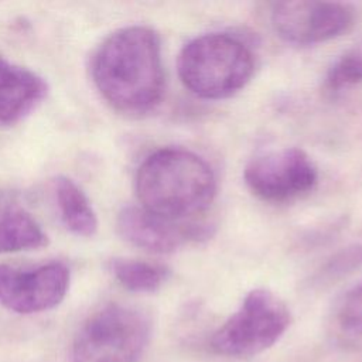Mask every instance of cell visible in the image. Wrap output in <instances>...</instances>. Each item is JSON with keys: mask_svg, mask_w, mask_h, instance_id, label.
I'll use <instances>...</instances> for the list:
<instances>
[{"mask_svg": "<svg viewBox=\"0 0 362 362\" xmlns=\"http://www.w3.org/2000/svg\"><path fill=\"white\" fill-rule=\"evenodd\" d=\"M55 201L64 225L74 235L89 238L96 233V214L85 192L68 177L55 180Z\"/></svg>", "mask_w": 362, "mask_h": 362, "instance_id": "7c38bea8", "label": "cell"}, {"mask_svg": "<svg viewBox=\"0 0 362 362\" xmlns=\"http://www.w3.org/2000/svg\"><path fill=\"white\" fill-rule=\"evenodd\" d=\"M337 321L345 334L362 337V281L352 287L342 298Z\"/></svg>", "mask_w": 362, "mask_h": 362, "instance_id": "9a60e30c", "label": "cell"}, {"mask_svg": "<svg viewBox=\"0 0 362 362\" xmlns=\"http://www.w3.org/2000/svg\"><path fill=\"white\" fill-rule=\"evenodd\" d=\"M119 235L133 246L151 253H171L188 242L206 239V225L168 221L144 208L127 206L117 215Z\"/></svg>", "mask_w": 362, "mask_h": 362, "instance_id": "9c48e42d", "label": "cell"}, {"mask_svg": "<svg viewBox=\"0 0 362 362\" xmlns=\"http://www.w3.org/2000/svg\"><path fill=\"white\" fill-rule=\"evenodd\" d=\"M47 245L40 223L20 205L0 202V255L33 250Z\"/></svg>", "mask_w": 362, "mask_h": 362, "instance_id": "8fae6325", "label": "cell"}, {"mask_svg": "<svg viewBox=\"0 0 362 362\" xmlns=\"http://www.w3.org/2000/svg\"><path fill=\"white\" fill-rule=\"evenodd\" d=\"M48 85L35 72L0 57V122L14 123L31 113L47 96Z\"/></svg>", "mask_w": 362, "mask_h": 362, "instance_id": "30bf717a", "label": "cell"}, {"mask_svg": "<svg viewBox=\"0 0 362 362\" xmlns=\"http://www.w3.org/2000/svg\"><path fill=\"white\" fill-rule=\"evenodd\" d=\"M115 279L134 293H154L168 279V269L134 259H113L109 264Z\"/></svg>", "mask_w": 362, "mask_h": 362, "instance_id": "4fadbf2b", "label": "cell"}, {"mask_svg": "<svg viewBox=\"0 0 362 362\" xmlns=\"http://www.w3.org/2000/svg\"><path fill=\"white\" fill-rule=\"evenodd\" d=\"M362 82V51L351 49L334 61L325 76V86L331 92H341Z\"/></svg>", "mask_w": 362, "mask_h": 362, "instance_id": "5bb4252c", "label": "cell"}, {"mask_svg": "<svg viewBox=\"0 0 362 362\" xmlns=\"http://www.w3.org/2000/svg\"><path fill=\"white\" fill-rule=\"evenodd\" d=\"M177 69L184 86L195 96L225 99L246 86L255 71V59L239 38L211 33L182 47Z\"/></svg>", "mask_w": 362, "mask_h": 362, "instance_id": "3957f363", "label": "cell"}, {"mask_svg": "<svg viewBox=\"0 0 362 362\" xmlns=\"http://www.w3.org/2000/svg\"><path fill=\"white\" fill-rule=\"evenodd\" d=\"M216 181L209 164L198 154L168 147L150 154L136 174L141 208L168 221L185 222L209 206Z\"/></svg>", "mask_w": 362, "mask_h": 362, "instance_id": "7a4b0ae2", "label": "cell"}, {"mask_svg": "<svg viewBox=\"0 0 362 362\" xmlns=\"http://www.w3.org/2000/svg\"><path fill=\"white\" fill-rule=\"evenodd\" d=\"M92 78L103 99L117 112L137 116L153 110L164 90L157 33L132 25L110 34L93 55Z\"/></svg>", "mask_w": 362, "mask_h": 362, "instance_id": "6da1fadb", "label": "cell"}, {"mask_svg": "<svg viewBox=\"0 0 362 362\" xmlns=\"http://www.w3.org/2000/svg\"><path fill=\"white\" fill-rule=\"evenodd\" d=\"M151 337V321L136 307L109 304L78 329L72 362H139Z\"/></svg>", "mask_w": 362, "mask_h": 362, "instance_id": "277c9868", "label": "cell"}, {"mask_svg": "<svg viewBox=\"0 0 362 362\" xmlns=\"http://www.w3.org/2000/svg\"><path fill=\"white\" fill-rule=\"evenodd\" d=\"M290 322V310L281 298L266 288H255L214 332L211 348L229 358L255 356L273 346Z\"/></svg>", "mask_w": 362, "mask_h": 362, "instance_id": "5b68a950", "label": "cell"}, {"mask_svg": "<svg viewBox=\"0 0 362 362\" xmlns=\"http://www.w3.org/2000/svg\"><path fill=\"white\" fill-rule=\"evenodd\" d=\"M69 269L59 262L35 267L0 264V304L18 314L54 308L66 296Z\"/></svg>", "mask_w": 362, "mask_h": 362, "instance_id": "ba28073f", "label": "cell"}, {"mask_svg": "<svg viewBox=\"0 0 362 362\" xmlns=\"http://www.w3.org/2000/svg\"><path fill=\"white\" fill-rule=\"evenodd\" d=\"M359 266H362V245H355L334 256L324 266L322 276L327 279L341 277Z\"/></svg>", "mask_w": 362, "mask_h": 362, "instance_id": "2e32d148", "label": "cell"}, {"mask_svg": "<svg viewBox=\"0 0 362 362\" xmlns=\"http://www.w3.org/2000/svg\"><path fill=\"white\" fill-rule=\"evenodd\" d=\"M243 178L260 199L286 202L311 191L318 174L305 151L284 147L253 157L245 167Z\"/></svg>", "mask_w": 362, "mask_h": 362, "instance_id": "8992f818", "label": "cell"}, {"mask_svg": "<svg viewBox=\"0 0 362 362\" xmlns=\"http://www.w3.org/2000/svg\"><path fill=\"white\" fill-rule=\"evenodd\" d=\"M355 24V8L332 1H283L272 10L277 35L294 45H313L348 33Z\"/></svg>", "mask_w": 362, "mask_h": 362, "instance_id": "52a82bcc", "label": "cell"}]
</instances>
